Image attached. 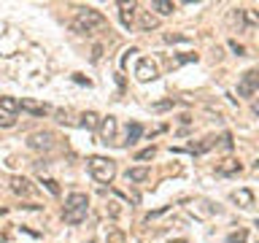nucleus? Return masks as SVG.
<instances>
[{
	"label": "nucleus",
	"mask_w": 259,
	"mask_h": 243,
	"mask_svg": "<svg viewBox=\"0 0 259 243\" xmlns=\"http://www.w3.org/2000/svg\"><path fill=\"white\" fill-rule=\"evenodd\" d=\"M243 16H246V24H251V27H254V24H259V16H256V11H243Z\"/></svg>",
	"instance_id": "nucleus-26"
},
{
	"label": "nucleus",
	"mask_w": 259,
	"mask_h": 243,
	"mask_svg": "<svg viewBox=\"0 0 259 243\" xmlns=\"http://www.w3.org/2000/svg\"><path fill=\"white\" fill-rule=\"evenodd\" d=\"M87 214H89V206L87 208H65L62 211V216H65V222H68V224H81L87 219Z\"/></svg>",
	"instance_id": "nucleus-9"
},
{
	"label": "nucleus",
	"mask_w": 259,
	"mask_h": 243,
	"mask_svg": "<svg viewBox=\"0 0 259 243\" xmlns=\"http://www.w3.org/2000/svg\"><path fill=\"white\" fill-rule=\"evenodd\" d=\"M11 192L19 194V197H30V194L35 192V186H32L24 176H14V178H11Z\"/></svg>",
	"instance_id": "nucleus-6"
},
{
	"label": "nucleus",
	"mask_w": 259,
	"mask_h": 243,
	"mask_svg": "<svg viewBox=\"0 0 259 243\" xmlns=\"http://www.w3.org/2000/svg\"><path fill=\"white\" fill-rule=\"evenodd\" d=\"M16 125V119L14 116H8V113H3L0 111V127H14Z\"/></svg>",
	"instance_id": "nucleus-27"
},
{
	"label": "nucleus",
	"mask_w": 259,
	"mask_h": 243,
	"mask_svg": "<svg viewBox=\"0 0 259 243\" xmlns=\"http://www.w3.org/2000/svg\"><path fill=\"white\" fill-rule=\"evenodd\" d=\"M213 138H205V141H202V143H189V149H186V151H192V154H205V151H210V149H213Z\"/></svg>",
	"instance_id": "nucleus-16"
},
{
	"label": "nucleus",
	"mask_w": 259,
	"mask_h": 243,
	"mask_svg": "<svg viewBox=\"0 0 259 243\" xmlns=\"http://www.w3.org/2000/svg\"><path fill=\"white\" fill-rule=\"evenodd\" d=\"M246 240H248V232L246 230H235V232L227 235V243H246Z\"/></svg>",
	"instance_id": "nucleus-22"
},
{
	"label": "nucleus",
	"mask_w": 259,
	"mask_h": 243,
	"mask_svg": "<svg viewBox=\"0 0 259 243\" xmlns=\"http://www.w3.org/2000/svg\"><path fill=\"white\" fill-rule=\"evenodd\" d=\"M232 200L240 202V206L246 208V206H251V202H254V194H251V189H238V192H232Z\"/></svg>",
	"instance_id": "nucleus-17"
},
{
	"label": "nucleus",
	"mask_w": 259,
	"mask_h": 243,
	"mask_svg": "<svg viewBox=\"0 0 259 243\" xmlns=\"http://www.w3.org/2000/svg\"><path fill=\"white\" fill-rule=\"evenodd\" d=\"M157 76H159V70H157V65H154L151 60H141L135 65V78L143 81V84H146V81H154Z\"/></svg>",
	"instance_id": "nucleus-4"
},
{
	"label": "nucleus",
	"mask_w": 259,
	"mask_h": 243,
	"mask_svg": "<svg viewBox=\"0 0 259 243\" xmlns=\"http://www.w3.org/2000/svg\"><path fill=\"white\" fill-rule=\"evenodd\" d=\"M89 173H92L95 181L111 184L113 176H116V162L108 157H89Z\"/></svg>",
	"instance_id": "nucleus-2"
},
{
	"label": "nucleus",
	"mask_w": 259,
	"mask_h": 243,
	"mask_svg": "<svg viewBox=\"0 0 259 243\" xmlns=\"http://www.w3.org/2000/svg\"><path fill=\"white\" fill-rule=\"evenodd\" d=\"M105 238H108V243H127L124 232L116 230V227H108V230H105Z\"/></svg>",
	"instance_id": "nucleus-20"
},
{
	"label": "nucleus",
	"mask_w": 259,
	"mask_h": 243,
	"mask_svg": "<svg viewBox=\"0 0 259 243\" xmlns=\"http://www.w3.org/2000/svg\"><path fill=\"white\" fill-rule=\"evenodd\" d=\"M222 149H232V135L230 133L222 135Z\"/></svg>",
	"instance_id": "nucleus-29"
},
{
	"label": "nucleus",
	"mask_w": 259,
	"mask_h": 243,
	"mask_svg": "<svg viewBox=\"0 0 259 243\" xmlns=\"http://www.w3.org/2000/svg\"><path fill=\"white\" fill-rule=\"evenodd\" d=\"M154 154H157V149L151 146V149H143V151H138V154H135V159H138V162H146V159H151Z\"/></svg>",
	"instance_id": "nucleus-24"
},
{
	"label": "nucleus",
	"mask_w": 259,
	"mask_h": 243,
	"mask_svg": "<svg viewBox=\"0 0 259 243\" xmlns=\"http://www.w3.org/2000/svg\"><path fill=\"white\" fill-rule=\"evenodd\" d=\"M159 27V19L154 16L151 11H141V30L143 32H151V30H157Z\"/></svg>",
	"instance_id": "nucleus-15"
},
{
	"label": "nucleus",
	"mask_w": 259,
	"mask_h": 243,
	"mask_svg": "<svg viewBox=\"0 0 259 243\" xmlns=\"http://www.w3.org/2000/svg\"><path fill=\"white\" fill-rule=\"evenodd\" d=\"M165 40H167V44H186V40H189V35H173V32H167Z\"/></svg>",
	"instance_id": "nucleus-25"
},
{
	"label": "nucleus",
	"mask_w": 259,
	"mask_h": 243,
	"mask_svg": "<svg viewBox=\"0 0 259 243\" xmlns=\"http://www.w3.org/2000/svg\"><path fill=\"white\" fill-rule=\"evenodd\" d=\"M141 135H143V127L138 125V122H133V125L127 127V143H135Z\"/></svg>",
	"instance_id": "nucleus-21"
},
{
	"label": "nucleus",
	"mask_w": 259,
	"mask_h": 243,
	"mask_svg": "<svg viewBox=\"0 0 259 243\" xmlns=\"http://www.w3.org/2000/svg\"><path fill=\"white\" fill-rule=\"evenodd\" d=\"M19 111H27V113H32V116H46L49 111V105L46 103H35V100H19Z\"/></svg>",
	"instance_id": "nucleus-7"
},
{
	"label": "nucleus",
	"mask_w": 259,
	"mask_h": 243,
	"mask_svg": "<svg viewBox=\"0 0 259 243\" xmlns=\"http://www.w3.org/2000/svg\"><path fill=\"white\" fill-rule=\"evenodd\" d=\"M100 138H103V143H108V141H113V135H116V119L113 116H105V119H100Z\"/></svg>",
	"instance_id": "nucleus-8"
},
{
	"label": "nucleus",
	"mask_w": 259,
	"mask_h": 243,
	"mask_svg": "<svg viewBox=\"0 0 259 243\" xmlns=\"http://www.w3.org/2000/svg\"><path fill=\"white\" fill-rule=\"evenodd\" d=\"M151 8H154L157 14H162V16H167V14H173V11H176V6H173V3H167V0H154Z\"/></svg>",
	"instance_id": "nucleus-18"
},
{
	"label": "nucleus",
	"mask_w": 259,
	"mask_h": 243,
	"mask_svg": "<svg viewBox=\"0 0 259 243\" xmlns=\"http://www.w3.org/2000/svg\"><path fill=\"white\" fill-rule=\"evenodd\" d=\"M167 243H186L184 238H176V240H167Z\"/></svg>",
	"instance_id": "nucleus-32"
},
{
	"label": "nucleus",
	"mask_w": 259,
	"mask_h": 243,
	"mask_svg": "<svg viewBox=\"0 0 259 243\" xmlns=\"http://www.w3.org/2000/svg\"><path fill=\"white\" fill-rule=\"evenodd\" d=\"M165 108H173V100H159V103H154V111H165Z\"/></svg>",
	"instance_id": "nucleus-28"
},
{
	"label": "nucleus",
	"mask_w": 259,
	"mask_h": 243,
	"mask_svg": "<svg viewBox=\"0 0 259 243\" xmlns=\"http://www.w3.org/2000/svg\"><path fill=\"white\" fill-rule=\"evenodd\" d=\"M100 54H103V49H100V46H95V52H92V60H100Z\"/></svg>",
	"instance_id": "nucleus-31"
},
{
	"label": "nucleus",
	"mask_w": 259,
	"mask_h": 243,
	"mask_svg": "<svg viewBox=\"0 0 259 243\" xmlns=\"http://www.w3.org/2000/svg\"><path fill=\"white\" fill-rule=\"evenodd\" d=\"M135 8H138V3H119V19H121V24H124V27H130V24H133Z\"/></svg>",
	"instance_id": "nucleus-13"
},
{
	"label": "nucleus",
	"mask_w": 259,
	"mask_h": 243,
	"mask_svg": "<svg viewBox=\"0 0 259 243\" xmlns=\"http://www.w3.org/2000/svg\"><path fill=\"white\" fill-rule=\"evenodd\" d=\"M87 206H89V197L84 192H70L65 197V208H87Z\"/></svg>",
	"instance_id": "nucleus-11"
},
{
	"label": "nucleus",
	"mask_w": 259,
	"mask_h": 243,
	"mask_svg": "<svg viewBox=\"0 0 259 243\" xmlns=\"http://www.w3.org/2000/svg\"><path fill=\"white\" fill-rule=\"evenodd\" d=\"M97 125H100V119H97V113H92V111L81 113V127H87V130H97Z\"/></svg>",
	"instance_id": "nucleus-19"
},
{
	"label": "nucleus",
	"mask_w": 259,
	"mask_h": 243,
	"mask_svg": "<svg viewBox=\"0 0 259 243\" xmlns=\"http://www.w3.org/2000/svg\"><path fill=\"white\" fill-rule=\"evenodd\" d=\"M0 111L8 113V116H14V113L19 111V100L11 97V95H3V97H0Z\"/></svg>",
	"instance_id": "nucleus-14"
},
{
	"label": "nucleus",
	"mask_w": 259,
	"mask_h": 243,
	"mask_svg": "<svg viewBox=\"0 0 259 243\" xmlns=\"http://www.w3.org/2000/svg\"><path fill=\"white\" fill-rule=\"evenodd\" d=\"M103 24H105V16L100 11H95V8H81L76 14V19L70 22V30L78 32V35H89L92 30L103 27Z\"/></svg>",
	"instance_id": "nucleus-1"
},
{
	"label": "nucleus",
	"mask_w": 259,
	"mask_h": 243,
	"mask_svg": "<svg viewBox=\"0 0 259 243\" xmlns=\"http://www.w3.org/2000/svg\"><path fill=\"white\" fill-rule=\"evenodd\" d=\"M124 176H127V181H133V184H143V181H149L151 170L149 168H130Z\"/></svg>",
	"instance_id": "nucleus-12"
},
{
	"label": "nucleus",
	"mask_w": 259,
	"mask_h": 243,
	"mask_svg": "<svg viewBox=\"0 0 259 243\" xmlns=\"http://www.w3.org/2000/svg\"><path fill=\"white\" fill-rule=\"evenodd\" d=\"M256 87H259V76H256V70L251 68V70L243 73V81H240V87H238V95L251 97V95L256 92Z\"/></svg>",
	"instance_id": "nucleus-5"
},
{
	"label": "nucleus",
	"mask_w": 259,
	"mask_h": 243,
	"mask_svg": "<svg viewBox=\"0 0 259 243\" xmlns=\"http://www.w3.org/2000/svg\"><path fill=\"white\" fill-rule=\"evenodd\" d=\"M240 170H243V165H240L238 159H224L222 165L216 168V173H219V176H238Z\"/></svg>",
	"instance_id": "nucleus-10"
},
{
	"label": "nucleus",
	"mask_w": 259,
	"mask_h": 243,
	"mask_svg": "<svg viewBox=\"0 0 259 243\" xmlns=\"http://www.w3.org/2000/svg\"><path fill=\"white\" fill-rule=\"evenodd\" d=\"M230 49H232V52H235V54H238V57H240L243 52H246V49H243V46L238 44V40H230Z\"/></svg>",
	"instance_id": "nucleus-30"
},
{
	"label": "nucleus",
	"mask_w": 259,
	"mask_h": 243,
	"mask_svg": "<svg viewBox=\"0 0 259 243\" xmlns=\"http://www.w3.org/2000/svg\"><path fill=\"white\" fill-rule=\"evenodd\" d=\"M27 146L32 151H49L54 146V135L52 133H32L27 138Z\"/></svg>",
	"instance_id": "nucleus-3"
},
{
	"label": "nucleus",
	"mask_w": 259,
	"mask_h": 243,
	"mask_svg": "<svg viewBox=\"0 0 259 243\" xmlns=\"http://www.w3.org/2000/svg\"><path fill=\"white\" fill-rule=\"evenodd\" d=\"M40 184H44L46 189H49V194H54V197H57V194H60V184H57L54 178H44V181H40Z\"/></svg>",
	"instance_id": "nucleus-23"
}]
</instances>
